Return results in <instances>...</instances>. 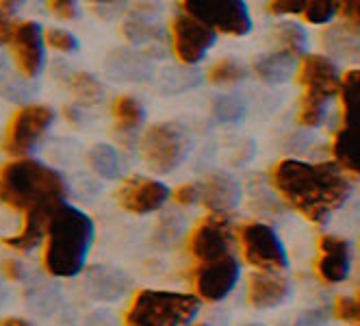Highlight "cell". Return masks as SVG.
I'll list each match as a JSON object with an SVG mask.
<instances>
[{
	"instance_id": "f1b7e54d",
	"label": "cell",
	"mask_w": 360,
	"mask_h": 326,
	"mask_svg": "<svg viewBox=\"0 0 360 326\" xmlns=\"http://www.w3.org/2000/svg\"><path fill=\"white\" fill-rule=\"evenodd\" d=\"M70 89L76 96V100L83 105H94L102 96L100 83L91 77L89 72H74L70 77Z\"/></svg>"
},
{
	"instance_id": "7a4b0ae2",
	"label": "cell",
	"mask_w": 360,
	"mask_h": 326,
	"mask_svg": "<svg viewBox=\"0 0 360 326\" xmlns=\"http://www.w3.org/2000/svg\"><path fill=\"white\" fill-rule=\"evenodd\" d=\"M94 242V222L87 213L63 203L53 220L46 235L44 268L50 277L72 279L76 277L87 259Z\"/></svg>"
},
{
	"instance_id": "8d00e7d4",
	"label": "cell",
	"mask_w": 360,
	"mask_h": 326,
	"mask_svg": "<svg viewBox=\"0 0 360 326\" xmlns=\"http://www.w3.org/2000/svg\"><path fill=\"white\" fill-rule=\"evenodd\" d=\"M48 11L59 20H74L79 15V5L72 3V0H50Z\"/></svg>"
},
{
	"instance_id": "2e32d148",
	"label": "cell",
	"mask_w": 360,
	"mask_h": 326,
	"mask_svg": "<svg viewBox=\"0 0 360 326\" xmlns=\"http://www.w3.org/2000/svg\"><path fill=\"white\" fill-rule=\"evenodd\" d=\"M63 205V200L59 203H46V205H39V207H33L24 213V227L20 229L18 235L13 237H3V244L13 248V250H31L35 248L46 235H48V229H50V220H53L55 211Z\"/></svg>"
},
{
	"instance_id": "8fae6325",
	"label": "cell",
	"mask_w": 360,
	"mask_h": 326,
	"mask_svg": "<svg viewBox=\"0 0 360 326\" xmlns=\"http://www.w3.org/2000/svg\"><path fill=\"white\" fill-rule=\"evenodd\" d=\"M237 281H239V263L233 255L209 263H200L193 274L195 294L202 300H209V303L224 300L235 289Z\"/></svg>"
},
{
	"instance_id": "9c48e42d",
	"label": "cell",
	"mask_w": 360,
	"mask_h": 326,
	"mask_svg": "<svg viewBox=\"0 0 360 326\" xmlns=\"http://www.w3.org/2000/svg\"><path fill=\"white\" fill-rule=\"evenodd\" d=\"M233 227L224 213H209L189 235V250L200 263H209L230 255Z\"/></svg>"
},
{
	"instance_id": "4fadbf2b",
	"label": "cell",
	"mask_w": 360,
	"mask_h": 326,
	"mask_svg": "<svg viewBox=\"0 0 360 326\" xmlns=\"http://www.w3.org/2000/svg\"><path fill=\"white\" fill-rule=\"evenodd\" d=\"M9 48L22 77L35 79L44 65V31L39 24L33 20L18 22Z\"/></svg>"
},
{
	"instance_id": "b9f144b4",
	"label": "cell",
	"mask_w": 360,
	"mask_h": 326,
	"mask_svg": "<svg viewBox=\"0 0 360 326\" xmlns=\"http://www.w3.org/2000/svg\"><path fill=\"white\" fill-rule=\"evenodd\" d=\"M0 326H33V324L22 318H3L0 320Z\"/></svg>"
},
{
	"instance_id": "ba28073f",
	"label": "cell",
	"mask_w": 360,
	"mask_h": 326,
	"mask_svg": "<svg viewBox=\"0 0 360 326\" xmlns=\"http://www.w3.org/2000/svg\"><path fill=\"white\" fill-rule=\"evenodd\" d=\"M239 239H241L243 257L250 265L267 270V272L282 270L287 265L285 246H282L276 231L267 227V224H261V222L245 224L239 231Z\"/></svg>"
},
{
	"instance_id": "603a6c76",
	"label": "cell",
	"mask_w": 360,
	"mask_h": 326,
	"mask_svg": "<svg viewBox=\"0 0 360 326\" xmlns=\"http://www.w3.org/2000/svg\"><path fill=\"white\" fill-rule=\"evenodd\" d=\"M343 127L360 129V70H349L341 81Z\"/></svg>"
},
{
	"instance_id": "7bdbcfd3",
	"label": "cell",
	"mask_w": 360,
	"mask_h": 326,
	"mask_svg": "<svg viewBox=\"0 0 360 326\" xmlns=\"http://www.w3.org/2000/svg\"><path fill=\"white\" fill-rule=\"evenodd\" d=\"M248 326H261V324H248Z\"/></svg>"
},
{
	"instance_id": "4dcf8cb0",
	"label": "cell",
	"mask_w": 360,
	"mask_h": 326,
	"mask_svg": "<svg viewBox=\"0 0 360 326\" xmlns=\"http://www.w3.org/2000/svg\"><path fill=\"white\" fill-rule=\"evenodd\" d=\"M213 115L219 122H239L245 115V103L239 96H221L215 100Z\"/></svg>"
},
{
	"instance_id": "f546056e",
	"label": "cell",
	"mask_w": 360,
	"mask_h": 326,
	"mask_svg": "<svg viewBox=\"0 0 360 326\" xmlns=\"http://www.w3.org/2000/svg\"><path fill=\"white\" fill-rule=\"evenodd\" d=\"M243 77H245V68L239 61H233V59L217 61L209 72V81L213 85H233V83L241 81Z\"/></svg>"
},
{
	"instance_id": "74e56055",
	"label": "cell",
	"mask_w": 360,
	"mask_h": 326,
	"mask_svg": "<svg viewBox=\"0 0 360 326\" xmlns=\"http://www.w3.org/2000/svg\"><path fill=\"white\" fill-rule=\"evenodd\" d=\"M176 203L183 205V207H191L195 203H200V183H187V185H180L174 194Z\"/></svg>"
},
{
	"instance_id": "60d3db41",
	"label": "cell",
	"mask_w": 360,
	"mask_h": 326,
	"mask_svg": "<svg viewBox=\"0 0 360 326\" xmlns=\"http://www.w3.org/2000/svg\"><path fill=\"white\" fill-rule=\"evenodd\" d=\"M3 274H5L7 279L18 281V279L22 277V265H20V261H18V259H7V261L3 263Z\"/></svg>"
},
{
	"instance_id": "d590c367",
	"label": "cell",
	"mask_w": 360,
	"mask_h": 326,
	"mask_svg": "<svg viewBox=\"0 0 360 326\" xmlns=\"http://www.w3.org/2000/svg\"><path fill=\"white\" fill-rule=\"evenodd\" d=\"M20 7V3H0V46L11 42L13 31L18 24L13 22V11Z\"/></svg>"
},
{
	"instance_id": "e575fe53",
	"label": "cell",
	"mask_w": 360,
	"mask_h": 326,
	"mask_svg": "<svg viewBox=\"0 0 360 326\" xmlns=\"http://www.w3.org/2000/svg\"><path fill=\"white\" fill-rule=\"evenodd\" d=\"M323 111H326V105L302 98L300 100V111H297V122L302 124V127H306V129H315V127H319L321 120H323Z\"/></svg>"
},
{
	"instance_id": "5b68a950",
	"label": "cell",
	"mask_w": 360,
	"mask_h": 326,
	"mask_svg": "<svg viewBox=\"0 0 360 326\" xmlns=\"http://www.w3.org/2000/svg\"><path fill=\"white\" fill-rule=\"evenodd\" d=\"M53 120H55V111L48 105L20 107L7 124L3 144H0L3 153H7L13 159L27 157L37 146V142L44 137V133L50 129Z\"/></svg>"
},
{
	"instance_id": "3957f363",
	"label": "cell",
	"mask_w": 360,
	"mask_h": 326,
	"mask_svg": "<svg viewBox=\"0 0 360 326\" xmlns=\"http://www.w3.org/2000/svg\"><path fill=\"white\" fill-rule=\"evenodd\" d=\"M65 196L61 174L37 159H11L0 168V203L27 213L46 203H59Z\"/></svg>"
},
{
	"instance_id": "836d02e7",
	"label": "cell",
	"mask_w": 360,
	"mask_h": 326,
	"mask_svg": "<svg viewBox=\"0 0 360 326\" xmlns=\"http://www.w3.org/2000/svg\"><path fill=\"white\" fill-rule=\"evenodd\" d=\"M44 44L48 48L57 50V53H74V50L79 48V39L63 29H46L44 31Z\"/></svg>"
},
{
	"instance_id": "277c9868",
	"label": "cell",
	"mask_w": 360,
	"mask_h": 326,
	"mask_svg": "<svg viewBox=\"0 0 360 326\" xmlns=\"http://www.w3.org/2000/svg\"><path fill=\"white\" fill-rule=\"evenodd\" d=\"M198 309L200 300L191 294L143 289L124 313V326H189Z\"/></svg>"
},
{
	"instance_id": "d4e9b609",
	"label": "cell",
	"mask_w": 360,
	"mask_h": 326,
	"mask_svg": "<svg viewBox=\"0 0 360 326\" xmlns=\"http://www.w3.org/2000/svg\"><path fill=\"white\" fill-rule=\"evenodd\" d=\"M87 161L91 165V170L102 179H117L120 177V157L117 150L109 144H96L89 153H87Z\"/></svg>"
},
{
	"instance_id": "5bb4252c",
	"label": "cell",
	"mask_w": 360,
	"mask_h": 326,
	"mask_svg": "<svg viewBox=\"0 0 360 326\" xmlns=\"http://www.w3.org/2000/svg\"><path fill=\"white\" fill-rule=\"evenodd\" d=\"M167 198H169V189L161 181L148 177H131L117 189L120 207L137 215L161 209Z\"/></svg>"
},
{
	"instance_id": "6da1fadb",
	"label": "cell",
	"mask_w": 360,
	"mask_h": 326,
	"mask_svg": "<svg viewBox=\"0 0 360 326\" xmlns=\"http://www.w3.org/2000/svg\"><path fill=\"white\" fill-rule=\"evenodd\" d=\"M271 181L285 203L311 222H326L352 192L347 177L337 163L282 159L271 170Z\"/></svg>"
},
{
	"instance_id": "e0dca14e",
	"label": "cell",
	"mask_w": 360,
	"mask_h": 326,
	"mask_svg": "<svg viewBox=\"0 0 360 326\" xmlns=\"http://www.w3.org/2000/svg\"><path fill=\"white\" fill-rule=\"evenodd\" d=\"M289 296V281L276 272H256L248 281V303L254 309L278 307Z\"/></svg>"
},
{
	"instance_id": "f35d334b",
	"label": "cell",
	"mask_w": 360,
	"mask_h": 326,
	"mask_svg": "<svg viewBox=\"0 0 360 326\" xmlns=\"http://www.w3.org/2000/svg\"><path fill=\"white\" fill-rule=\"evenodd\" d=\"M341 18L343 24L354 27L360 31V0H349V3H341Z\"/></svg>"
},
{
	"instance_id": "7402d4cb",
	"label": "cell",
	"mask_w": 360,
	"mask_h": 326,
	"mask_svg": "<svg viewBox=\"0 0 360 326\" xmlns=\"http://www.w3.org/2000/svg\"><path fill=\"white\" fill-rule=\"evenodd\" d=\"M321 42L330 53L339 55L343 59L360 57V31L354 27H347V24H339V27L326 31Z\"/></svg>"
},
{
	"instance_id": "7c38bea8",
	"label": "cell",
	"mask_w": 360,
	"mask_h": 326,
	"mask_svg": "<svg viewBox=\"0 0 360 326\" xmlns=\"http://www.w3.org/2000/svg\"><path fill=\"white\" fill-rule=\"evenodd\" d=\"M174 53L183 63H198L207 50L215 44V31L209 29L200 20L180 13L172 22Z\"/></svg>"
},
{
	"instance_id": "f6af8a7d",
	"label": "cell",
	"mask_w": 360,
	"mask_h": 326,
	"mask_svg": "<svg viewBox=\"0 0 360 326\" xmlns=\"http://www.w3.org/2000/svg\"><path fill=\"white\" fill-rule=\"evenodd\" d=\"M356 326H360V324H356Z\"/></svg>"
},
{
	"instance_id": "cb8c5ba5",
	"label": "cell",
	"mask_w": 360,
	"mask_h": 326,
	"mask_svg": "<svg viewBox=\"0 0 360 326\" xmlns=\"http://www.w3.org/2000/svg\"><path fill=\"white\" fill-rule=\"evenodd\" d=\"M109 72L115 79H126V81H143L150 77L148 63L143 55L133 53V50H117L109 57Z\"/></svg>"
},
{
	"instance_id": "ab89813d",
	"label": "cell",
	"mask_w": 360,
	"mask_h": 326,
	"mask_svg": "<svg viewBox=\"0 0 360 326\" xmlns=\"http://www.w3.org/2000/svg\"><path fill=\"white\" fill-rule=\"evenodd\" d=\"M304 7L306 3H297V0H293V3H269L267 9L276 15H295V13H304Z\"/></svg>"
},
{
	"instance_id": "ee69618b",
	"label": "cell",
	"mask_w": 360,
	"mask_h": 326,
	"mask_svg": "<svg viewBox=\"0 0 360 326\" xmlns=\"http://www.w3.org/2000/svg\"><path fill=\"white\" fill-rule=\"evenodd\" d=\"M200 326H207V324H200Z\"/></svg>"
},
{
	"instance_id": "1f68e13d",
	"label": "cell",
	"mask_w": 360,
	"mask_h": 326,
	"mask_svg": "<svg viewBox=\"0 0 360 326\" xmlns=\"http://www.w3.org/2000/svg\"><path fill=\"white\" fill-rule=\"evenodd\" d=\"M341 9V3H323V0H308L306 7H304V18L311 22V24H328L337 11Z\"/></svg>"
},
{
	"instance_id": "d6986e66",
	"label": "cell",
	"mask_w": 360,
	"mask_h": 326,
	"mask_svg": "<svg viewBox=\"0 0 360 326\" xmlns=\"http://www.w3.org/2000/svg\"><path fill=\"white\" fill-rule=\"evenodd\" d=\"M295 61L297 57L287 53V50H271V53H265L254 61V74L263 83L280 85L291 79V74L295 70Z\"/></svg>"
},
{
	"instance_id": "484cf974",
	"label": "cell",
	"mask_w": 360,
	"mask_h": 326,
	"mask_svg": "<svg viewBox=\"0 0 360 326\" xmlns=\"http://www.w3.org/2000/svg\"><path fill=\"white\" fill-rule=\"evenodd\" d=\"M122 35L131 44H137V46L157 44L165 37L161 27H157L154 22H150L148 18H141V15H133L131 20H126L122 24Z\"/></svg>"
},
{
	"instance_id": "d6a6232c",
	"label": "cell",
	"mask_w": 360,
	"mask_h": 326,
	"mask_svg": "<svg viewBox=\"0 0 360 326\" xmlns=\"http://www.w3.org/2000/svg\"><path fill=\"white\" fill-rule=\"evenodd\" d=\"M332 311H334V315H337L339 320L360 324V291H354V294H347V296H339L337 300H334Z\"/></svg>"
},
{
	"instance_id": "ffe728a7",
	"label": "cell",
	"mask_w": 360,
	"mask_h": 326,
	"mask_svg": "<svg viewBox=\"0 0 360 326\" xmlns=\"http://www.w3.org/2000/svg\"><path fill=\"white\" fill-rule=\"evenodd\" d=\"M128 289V279L111 268H91L87 272V291L96 300H115Z\"/></svg>"
},
{
	"instance_id": "ac0fdd59",
	"label": "cell",
	"mask_w": 360,
	"mask_h": 326,
	"mask_svg": "<svg viewBox=\"0 0 360 326\" xmlns=\"http://www.w3.org/2000/svg\"><path fill=\"white\" fill-rule=\"evenodd\" d=\"M239 196H241V192H239L237 181L224 172L209 174V177L200 183V203H202V207L211 209L213 213L226 215L228 209L237 207Z\"/></svg>"
},
{
	"instance_id": "83f0119b",
	"label": "cell",
	"mask_w": 360,
	"mask_h": 326,
	"mask_svg": "<svg viewBox=\"0 0 360 326\" xmlns=\"http://www.w3.org/2000/svg\"><path fill=\"white\" fill-rule=\"evenodd\" d=\"M274 37L280 44V50H287L291 55H302L306 48V33L295 22H280L274 29Z\"/></svg>"
},
{
	"instance_id": "4316f807",
	"label": "cell",
	"mask_w": 360,
	"mask_h": 326,
	"mask_svg": "<svg viewBox=\"0 0 360 326\" xmlns=\"http://www.w3.org/2000/svg\"><path fill=\"white\" fill-rule=\"evenodd\" d=\"M113 118L120 131H133L143 120V107L133 96H117L113 103Z\"/></svg>"
},
{
	"instance_id": "9a60e30c",
	"label": "cell",
	"mask_w": 360,
	"mask_h": 326,
	"mask_svg": "<svg viewBox=\"0 0 360 326\" xmlns=\"http://www.w3.org/2000/svg\"><path fill=\"white\" fill-rule=\"evenodd\" d=\"M317 274L323 283H341L349 274V244L337 235H323L319 239Z\"/></svg>"
},
{
	"instance_id": "30bf717a",
	"label": "cell",
	"mask_w": 360,
	"mask_h": 326,
	"mask_svg": "<svg viewBox=\"0 0 360 326\" xmlns=\"http://www.w3.org/2000/svg\"><path fill=\"white\" fill-rule=\"evenodd\" d=\"M297 81L304 87L306 100H313V103L326 105V100L341 94V77L337 63L328 59L326 55H306L300 65Z\"/></svg>"
},
{
	"instance_id": "8992f818",
	"label": "cell",
	"mask_w": 360,
	"mask_h": 326,
	"mask_svg": "<svg viewBox=\"0 0 360 326\" xmlns=\"http://www.w3.org/2000/svg\"><path fill=\"white\" fill-rule=\"evenodd\" d=\"M141 157L152 172L167 174L187 157V135L172 122L152 124L141 137Z\"/></svg>"
},
{
	"instance_id": "52a82bcc",
	"label": "cell",
	"mask_w": 360,
	"mask_h": 326,
	"mask_svg": "<svg viewBox=\"0 0 360 326\" xmlns=\"http://www.w3.org/2000/svg\"><path fill=\"white\" fill-rule=\"evenodd\" d=\"M180 9L224 35L241 37L252 29L248 5L241 0H187L180 3Z\"/></svg>"
},
{
	"instance_id": "44dd1931",
	"label": "cell",
	"mask_w": 360,
	"mask_h": 326,
	"mask_svg": "<svg viewBox=\"0 0 360 326\" xmlns=\"http://www.w3.org/2000/svg\"><path fill=\"white\" fill-rule=\"evenodd\" d=\"M332 155L341 170L360 174V129L343 127L332 142Z\"/></svg>"
}]
</instances>
